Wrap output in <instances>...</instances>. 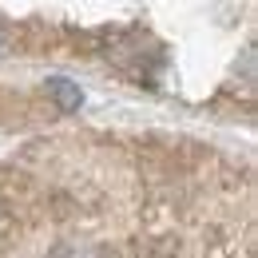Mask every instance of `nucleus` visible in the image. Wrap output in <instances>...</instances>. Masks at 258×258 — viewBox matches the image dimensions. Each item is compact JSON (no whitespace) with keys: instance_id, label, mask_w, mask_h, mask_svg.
Wrapping results in <instances>:
<instances>
[{"instance_id":"obj_2","label":"nucleus","mask_w":258,"mask_h":258,"mask_svg":"<svg viewBox=\"0 0 258 258\" xmlns=\"http://www.w3.org/2000/svg\"><path fill=\"white\" fill-rule=\"evenodd\" d=\"M48 258H111L103 246H92V242H64V246H56Z\"/></svg>"},{"instance_id":"obj_1","label":"nucleus","mask_w":258,"mask_h":258,"mask_svg":"<svg viewBox=\"0 0 258 258\" xmlns=\"http://www.w3.org/2000/svg\"><path fill=\"white\" fill-rule=\"evenodd\" d=\"M48 96L56 99V107H60V111H80V88H76V84H72V80H64V76H52V80H48Z\"/></svg>"}]
</instances>
